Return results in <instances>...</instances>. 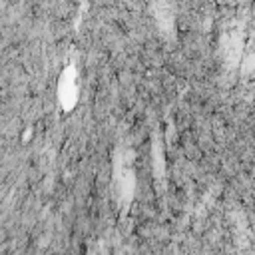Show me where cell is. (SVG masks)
I'll return each instance as SVG.
<instances>
[{"label": "cell", "instance_id": "1", "mask_svg": "<svg viewBox=\"0 0 255 255\" xmlns=\"http://www.w3.org/2000/svg\"><path fill=\"white\" fill-rule=\"evenodd\" d=\"M60 100L66 108H72L76 102V84L72 78H68V72L62 76V82H60Z\"/></svg>", "mask_w": 255, "mask_h": 255}]
</instances>
